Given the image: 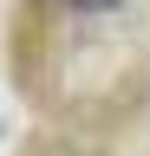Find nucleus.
Returning <instances> with one entry per match:
<instances>
[{
  "instance_id": "f257e3e1",
  "label": "nucleus",
  "mask_w": 150,
  "mask_h": 156,
  "mask_svg": "<svg viewBox=\"0 0 150 156\" xmlns=\"http://www.w3.org/2000/svg\"><path fill=\"white\" fill-rule=\"evenodd\" d=\"M59 7H72V13H111V7H124V0H59Z\"/></svg>"
}]
</instances>
